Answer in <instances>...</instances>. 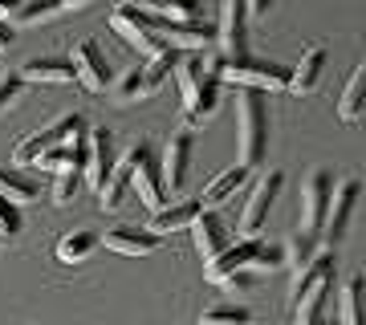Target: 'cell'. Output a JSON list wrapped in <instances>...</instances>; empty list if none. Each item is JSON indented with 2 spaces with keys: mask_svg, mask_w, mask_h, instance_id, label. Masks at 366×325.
<instances>
[{
  "mask_svg": "<svg viewBox=\"0 0 366 325\" xmlns=\"http://www.w3.org/2000/svg\"><path fill=\"white\" fill-rule=\"evenodd\" d=\"M110 29H114L131 49L147 53V57H155V53L167 49L163 37H159V21L151 13H143L139 4H118L114 13H110Z\"/></svg>",
  "mask_w": 366,
  "mask_h": 325,
  "instance_id": "3957f363",
  "label": "cell"
},
{
  "mask_svg": "<svg viewBox=\"0 0 366 325\" xmlns=\"http://www.w3.org/2000/svg\"><path fill=\"white\" fill-rule=\"evenodd\" d=\"M66 9H78V4H66V0H25V4H0V21H4L9 29L37 25V21H49V16L66 13Z\"/></svg>",
  "mask_w": 366,
  "mask_h": 325,
  "instance_id": "ac0fdd59",
  "label": "cell"
},
{
  "mask_svg": "<svg viewBox=\"0 0 366 325\" xmlns=\"http://www.w3.org/2000/svg\"><path fill=\"white\" fill-rule=\"evenodd\" d=\"M196 216H199V204H196V199H179V204H167V208H159L147 232L163 240L167 232H183V228H192V224H196Z\"/></svg>",
  "mask_w": 366,
  "mask_h": 325,
  "instance_id": "44dd1931",
  "label": "cell"
},
{
  "mask_svg": "<svg viewBox=\"0 0 366 325\" xmlns=\"http://www.w3.org/2000/svg\"><path fill=\"white\" fill-rule=\"evenodd\" d=\"M16 78L25 81H74V65L66 57H29L21 69H16Z\"/></svg>",
  "mask_w": 366,
  "mask_h": 325,
  "instance_id": "7402d4cb",
  "label": "cell"
},
{
  "mask_svg": "<svg viewBox=\"0 0 366 325\" xmlns=\"http://www.w3.org/2000/svg\"><path fill=\"white\" fill-rule=\"evenodd\" d=\"M220 53H183L175 61V81L183 94V118L196 126L220 110L224 86H220Z\"/></svg>",
  "mask_w": 366,
  "mask_h": 325,
  "instance_id": "6da1fadb",
  "label": "cell"
},
{
  "mask_svg": "<svg viewBox=\"0 0 366 325\" xmlns=\"http://www.w3.org/2000/svg\"><path fill=\"white\" fill-rule=\"evenodd\" d=\"M281 187H285V175H281V171H264L261 179H257V187L249 191V204L240 211V236H244V240H252V236L261 232V224L269 220V211H273Z\"/></svg>",
  "mask_w": 366,
  "mask_h": 325,
  "instance_id": "30bf717a",
  "label": "cell"
},
{
  "mask_svg": "<svg viewBox=\"0 0 366 325\" xmlns=\"http://www.w3.org/2000/svg\"><path fill=\"white\" fill-rule=\"evenodd\" d=\"M281 264H285V248H281V244H264V240H261V248H257V256H252L249 273L261 276L264 269H281Z\"/></svg>",
  "mask_w": 366,
  "mask_h": 325,
  "instance_id": "4dcf8cb0",
  "label": "cell"
},
{
  "mask_svg": "<svg viewBox=\"0 0 366 325\" xmlns=\"http://www.w3.org/2000/svg\"><path fill=\"white\" fill-rule=\"evenodd\" d=\"M314 252H317V248H314V236L297 232V236H293V244L285 248V260L293 264V273H297V269H305V264H310V256H314Z\"/></svg>",
  "mask_w": 366,
  "mask_h": 325,
  "instance_id": "f546056e",
  "label": "cell"
},
{
  "mask_svg": "<svg viewBox=\"0 0 366 325\" xmlns=\"http://www.w3.org/2000/svg\"><path fill=\"white\" fill-rule=\"evenodd\" d=\"M257 248H261V236H252V240H240V244L224 248V252L212 260V264H204L208 281H212V285H220V281H228V276H236V273H249V269H252V256H257Z\"/></svg>",
  "mask_w": 366,
  "mask_h": 325,
  "instance_id": "2e32d148",
  "label": "cell"
},
{
  "mask_svg": "<svg viewBox=\"0 0 366 325\" xmlns=\"http://www.w3.org/2000/svg\"><path fill=\"white\" fill-rule=\"evenodd\" d=\"M16 232H21V211L0 199V240H13Z\"/></svg>",
  "mask_w": 366,
  "mask_h": 325,
  "instance_id": "836d02e7",
  "label": "cell"
},
{
  "mask_svg": "<svg viewBox=\"0 0 366 325\" xmlns=\"http://www.w3.org/2000/svg\"><path fill=\"white\" fill-rule=\"evenodd\" d=\"M110 252H122V256H151V252H159V236H151L147 228H134V224H118V228H110L106 236H98Z\"/></svg>",
  "mask_w": 366,
  "mask_h": 325,
  "instance_id": "e0dca14e",
  "label": "cell"
},
{
  "mask_svg": "<svg viewBox=\"0 0 366 325\" xmlns=\"http://www.w3.org/2000/svg\"><path fill=\"white\" fill-rule=\"evenodd\" d=\"M175 61H179V53H155V57H147V65H134V69H127L122 74V81H118V98L122 102H134V98H151V94L167 81V74H175Z\"/></svg>",
  "mask_w": 366,
  "mask_h": 325,
  "instance_id": "8992f818",
  "label": "cell"
},
{
  "mask_svg": "<svg viewBox=\"0 0 366 325\" xmlns=\"http://www.w3.org/2000/svg\"><path fill=\"white\" fill-rule=\"evenodd\" d=\"M232 297H249L252 293V285H257V273H236V276H228V281H220Z\"/></svg>",
  "mask_w": 366,
  "mask_h": 325,
  "instance_id": "e575fe53",
  "label": "cell"
},
{
  "mask_svg": "<svg viewBox=\"0 0 366 325\" xmlns=\"http://www.w3.org/2000/svg\"><path fill=\"white\" fill-rule=\"evenodd\" d=\"M326 69V45H310L301 53V61L289 69V94H314Z\"/></svg>",
  "mask_w": 366,
  "mask_h": 325,
  "instance_id": "d6986e66",
  "label": "cell"
},
{
  "mask_svg": "<svg viewBox=\"0 0 366 325\" xmlns=\"http://www.w3.org/2000/svg\"><path fill=\"white\" fill-rule=\"evenodd\" d=\"M192 240H196V252L204 256V264H212L224 248H232V228L220 211H199L192 224Z\"/></svg>",
  "mask_w": 366,
  "mask_h": 325,
  "instance_id": "4fadbf2b",
  "label": "cell"
},
{
  "mask_svg": "<svg viewBox=\"0 0 366 325\" xmlns=\"http://www.w3.org/2000/svg\"><path fill=\"white\" fill-rule=\"evenodd\" d=\"M330 191H334V175L326 167H314L301 183V232L305 236H322V224H326V208H330Z\"/></svg>",
  "mask_w": 366,
  "mask_h": 325,
  "instance_id": "9c48e42d",
  "label": "cell"
},
{
  "mask_svg": "<svg viewBox=\"0 0 366 325\" xmlns=\"http://www.w3.org/2000/svg\"><path fill=\"white\" fill-rule=\"evenodd\" d=\"M74 78L86 86V90L102 94L110 81H114V74H110V61H106V53L98 49V41H81L78 49H74Z\"/></svg>",
  "mask_w": 366,
  "mask_h": 325,
  "instance_id": "5bb4252c",
  "label": "cell"
},
{
  "mask_svg": "<svg viewBox=\"0 0 366 325\" xmlns=\"http://www.w3.org/2000/svg\"><path fill=\"white\" fill-rule=\"evenodd\" d=\"M338 325H362V276L350 273L338 289Z\"/></svg>",
  "mask_w": 366,
  "mask_h": 325,
  "instance_id": "83f0119b",
  "label": "cell"
},
{
  "mask_svg": "<svg viewBox=\"0 0 366 325\" xmlns=\"http://www.w3.org/2000/svg\"><path fill=\"white\" fill-rule=\"evenodd\" d=\"M264 151H269V102L264 94L244 90L236 110V155H240L236 167L257 171L264 163Z\"/></svg>",
  "mask_w": 366,
  "mask_h": 325,
  "instance_id": "7a4b0ae2",
  "label": "cell"
},
{
  "mask_svg": "<svg viewBox=\"0 0 366 325\" xmlns=\"http://www.w3.org/2000/svg\"><path fill=\"white\" fill-rule=\"evenodd\" d=\"M187 167H192V134H171L167 151H163V163H159L163 195L183 191V183H187Z\"/></svg>",
  "mask_w": 366,
  "mask_h": 325,
  "instance_id": "9a60e30c",
  "label": "cell"
},
{
  "mask_svg": "<svg viewBox=\"0 0 366 325\" xmlns=\"http://www.w3.org/2000/svg\"><path fill=\"white\" fill-rule=\"evenodd\" d=\"M127 191H131V167H127V159L118 155L114 171H110L102 179V187H98V204H102V208H122Z\"/></svg>",
  "mask_w": 366,
  "mask_h": 325,
  "instance_id": "484cf974",
  "label": "cell"
},
{
  "mask_svg": "<svg viewBox=\"0 0 366 325\" xmlns=\"http://www.w3.org/2000/svg\"><path fill=\"white\" fill-rule=\"evenodd\" d=\"M21 94H25V81L16 78V74H4L0 78V110H13L21 102Z\"/></svg>",
  "mask_w": 366,
  "mask_h": 325,
  "instance_id": "d6a6232c",
  "label": "cell"
},
{
  "mask_svg": "<svg viewBox=\"0 0 366 325\" xmlns=\"http://www.w3.org/2000/svg\"><path fill=\"white\" fill-rule=\"evenodd\" d=\"M212 37H216V53H220L224 65L249 61V16H244V0H224Z\"/></svg>",
  "mask_w": 366,
  "mask_h": 325,
  "instance_id": "277c9868",
  "label": "cell"
},
{
  "mask_svg": "<svg viewBox=\"0 0 366 325\" xmlns=\"http://www.w3.org/2000/svg\"><path fill=\"white\" fill-rule=\"evenodd\" d=\"M0 244H4V240H0Z\"/></svg>",
  "mask_w": 366,
  "mask_h": 325,
  "instance_id": "d590c367",
  "label": "cell"
},
{
  "mask_svg": "<svg viewBox=\"0 0 366 325\" xmlns=\"http://www.w3.org/2000/svg\"><path fill=\"white\" fill-rule=\"evenodd\" d=\"M122 159H127V167H131V187L139 191V199H143L151 211L167 208V195H163V183H159V163L151 159V143L139 139L131 151H122Z\"/></svg>",
  "mask_w": 366,
  "mask_h": 325,
  "instance_id": "ba28073f",
  "label": "cell"
},
{
  "mask_svg": "<svg viewBox=\"0 0 366 325\" xmlns=\"http://www.w3.org/2000/svg\"><path fill=\"white\" fill-rule=\"evenodd\" d=\"M362 94H366V65H354L350 69V81L338 98V114L342 122H358L362 118Z\"/></svg>",
  "mask_w": 366,
  "mask_h": 325,
  "instance_id": "4316f807",
  "label": "cell"
},
{
  "mask_svg": "<svg viewBox=\"0 0 366 325\" xmlns=\"http://www.w3.org/2000/svg\"><path fill=\"white\" fill-rule=\"evenodd\" d=\"M358 191H362V183L354 179V175L334 183V191H330V208H326V224H322L326 244H338L342 236H346L350 216H354V204H358Z\"/></svg>",
  "mask_w": 366,
  "mask_h": 325,
  "instance_id": "8fae6325",
  "label": "cell"
},
{
  "mask_svg": "<svg viewBox=\"0 0 366 325\" xmlns=\"http://www.w3.org/2000/svg\"><path fill=\"white\" fill-rule=\"evenodd\" d=\"M199 325H249V309L240 305H216L199 317Z\"/></svg>",
  "mask_w": 366,
  "mask_h": 325,
  "instance_id": "f1b7e54d",
  "label": "cell"
},
{
  "mask_svg": "<svg viewBox=\"0 0 366 325\" xmlns=\"http://www.w3.org/2000/svg\"><path fill=\"white\" fill-rule=\"evenodd\" d=\"M249 175H252V171H244V167H228V171H220V175H216V179H212L208 187H204V195L196 199L199 211H216L220 204H228V199H232V195L240 191L244 183H249Z\"/></svg>",
  "mask_w": 366,
  "mask_h": 325,
  "instance_id": "ffe728a7",
  "label": "cell"
},
{
  "mask_svg": "<svg viewBox=\"0 0 366 325\" xmlns=\"http://www.w3.org/2000/svg\"><path fill=\"white\" fill-rule=\"evenodd\" d=\"M98 232L90 228H81V232H66L61 236V244H57V260H66V264H81V260H90L98 252Z\"/></svg>",
  "mask_w": 366,
  "mask_h": 325,
  "instance_id": "d4e9b609",
  "label": "cell"
},
{
  "mask_svg": "<svg viewBox=\"0 0 366 325\" xmlns=\"http://www.w3.org/2000/svg\"><path fill=\"white\" fill-rule=\"evenodd\" d=\"M139 9L151 13L159 25H196L199 21L196 0H147V4H139Z\"/></svg>",
  "mask_w": 366,
  "mask_h": 325,
  "instance_id": "603a6c76",
  "label": "cell"
},
{
  "mask_svg": "<svg viewBox=\"0 0 366 325\" xmlns=\"http://www.w3.org/2000/svg\"><path fill=\"white\" fill-rule=\"evenodd\" d=\"M220 86H244L252 94H269V90H289V69L277 61H236L220 65Z\"/></svg>",
  "mask_w": 366,
  "mask_h": 325,
  "instance_id": "5b68a950",
  "label": "cell"
},
{
  "mask_svg": "<svg viewBox=\"0 0 366 325\" xmlns=\"http://www.w3.org/2000/svg\"><path fill=\"white\" fill-rule=\"evenodd\" d=\"M118 155H114V134L106 126H94L86 130V167H81V179L90 183L94 191L102 187V179L114 171Z\"/></svg>",
  "mask_w": 366,
  "mask_h": 325,
  "instance_id": "7c38bea8",
  "label": "cell"
},
{
  "mask_svg": "<svg viewBox=\"0 0 366 325\" xmlns=\"http://www.w3.org/2000/svg\"><path fill=\"white\" fill-rule=\"evenodd\" d=\"M78 130H86V122H81L78 114H66V118H57V122H49L45 130L25 134V139L13 146V171L16 167H29V163H37V159L45 155V151H53V146L69 143V134H78Z\"/></svg>",
  "mask_w": 366,
  "mask_h": 325,
  "instance_id": "52a82bcc",
  "label": "cell"
},
{
  "mask_svg": "<svg viewBox=\"0 0 366 325\" xmlns=\"http://www.w3.org/2000/svg\"><path fill=\"white\" fill-rule=\"evenodd\" d=\"M78 183H81V175L78 171H61V175H53V204H69L74 199V191H78Z\"/></svg>",
  "mask_w": 366,
  "mask_h": 325,
  "instance_id": "1f68e13d",
  "label": "cell"
},
{
  "mask_svg": "<svg viewBox=\"0 0 366 325\" xmlns=\"http://www.w3.org/2000/svg\"><path fill=\"white\" fill-rule=\"evenodd\" d=\"M37 179H29V175H21V171H13V167H4L0 171V199L9 204V208H25V204H33L37 199Z\"/></svg>",
  "mask_w": 366,
  "mask_h": 325,
  "instance_id": "cb8c5ba5",
  "label": "cell"
}]
</instances>
